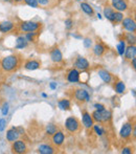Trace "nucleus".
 <instances>
[{
  "mask_svg": "<svg viewBox=\"0 0 136 154\" xmlns=\"http://www.w3.org/2000/svg\"><path fill=\"white\" fill-rule=\"evenodd\" d=\"M50 59L53 63H61L63 61V54L59 47H55L50 51Z\"/></svg>",
  "mask_w": 136,
  "mask_h": 154,
  "instance_id": "obj_15",
  "label": "nucleus"
},
{
  "mask_svg": "<svg viewBox=\"0 0 136 154\" xmlns=\"http://www.w3.org/2000/svg\"><path fill=\"white\" fill-rule=\"evenodd\" d=\"M125 41L126 42H128L129 44H135V41H136V38H135V35L134 32H127L126 35H125Z\"/></svg>",
  "mask_w": 136,
  "mask_h": 154,
  "instance_id": "obj_28",
  "label": "nucleus"
},
{
  "mask_svg": "<svg viewBox=\"0 0 136 154\" xmlns=\"http://www.w3.org/2000/svg\"><path fill=\"white\" fill-rule=\"evenodd\" d=\"M12 150H13V152H14V153L23 154V153H26L27 146H26V144H25V142H23V140H16L15 142H13Z\"/></svg>",
  "mask_w": 136,
  "mask_h": 154,
  "instance_id": "obj_7",
  "label": "nucleus"
},
{
  "mask_svg": "<svg viewBox=\"0 0 136 154\" xmlns=\"http://www.w3.org/2000/svg\"><path fill=\"white\" fill-rule=\"evenodd\" d=\"M37 2H38L39 5H42V6H46L49 4V0H37Z\"/></svg>",
  "mask_w": 136,
  "mask_h": 154,
  "instance_id": "obj_38",
  "label": "nucleus"
},
{
  "mask_svg": "<svg viewBox=\"0 0 136 154\" xmlns=\"http://www.w3.org/2000/svg\"><path fill=\"white\" fill-rule=\"evenodd\" d=\"M96 16H98V19H102V15H101L100 13H98V14L96 15Z\"/></svg>",
  "mask_w": 136,
  "mask_h": 154,
  "instance_id": "obj_44",
  "label": "nucleus"
},
{
  "mask_svg": "<svg viewBox=\"0 0 136 154\" xmlns=\"http://www.w3.org/2000/svg\"><path fill=\"white\" fill-rule=\"evenodd\" d=\"M114 90L118 94H122V93H125V91H126V85H125V83L122 81L118 80L114 84Z\"/></svg>",
  "mask_w": 136,
  "mask_h": 154,
  "instance_id": "obj_23",
  "label": "nucleus"
},
{
  "mask_svg": "<svg viewBox=\"0 0 136 154\" xmlns=\"http://www.w3.org/2000/svg\"><path fill=\"white\" fill-rule=\"evenodd\" d=\"M51 140H53V144L55 145V146H57V147L62 146V145L64 144V142H65V134H64L63 131H58L57 130V131L53 134Z\"/></svg>",
  "mask_w": 136,
  "mask_h": 154,
  "instance_id": "obj_10",
  "label": "nucleus"
},
{
  "mask_svg": "<svg viewBox=\"0 0 136 154\" xmlns=\"http://www.w3.org/2000/svg\"><path fill=\"white\" fill-rule=\"evenodd\" d=\"M27 44H29V42H27V40L25 39L24 36H19L18 38H17V40H16V48L23 49V48H25V47L27 46Z\"/></svg>",
  "mask_w": 136,
  "mask_h": 154,
  "instance_id": "obj_24",
  "label": "nucleus"
},
{
  "mask_svg": "<svg viewBox=\"0 0 136 154\" xmlns=\"http://www.w3.org/2000/svg\"><path fill=\"white\" fill-rule=\"evenodd\" d=\"M40 66H41V63L37 61V60H29L24 64V68L27 69V70H36V69L40 68Z\"/></svg>",
  "mask_w": 136,
  "mask_h": 154,
  "instance_id": "obj_19",
  "label": "nucleus"
},
{
  "mask_svg": "<svg viewBox=\"0 0 136 154\" xmlns=\"http://www.w3.org/2000/svg\"><path fill=\"white\" fill-rule=\"evenodd\" d=\"M77 1H80V0H77Z\"/></svg>",
  "mask_w": 136,
  "mask_h": 154,
  "instance_id": "obj_48",
  "label": "nucleus"
},
{
  "mask_svg": "<svg viewBox=\"0 0 136 154\" xmlns=\"http://www.w3.org/2000/svg\"><path fill=\"white\" fill-rule=\"evenodd\" d=\"M6 127V121L4 119H0V132H2Z\"/></svg>",
  "mask_w": 136,
  "mask_h": 154,
  "instance_id": "obj_37",
  "label": "nucleus"
},
{
  "mask_svg": "<svg viewBox=\"0 0 136 154\" xmlns=\"http://www.w3.org/2000/svg\"><path fill=\"white\" fill-rule=\"evenodd\" d=\"M131 65H132L133 69L136 68V59H135V58H133V59L131 60Z\"/></svg>",
  "mask_w": 136,
  "mask_h": 154,
  "instance_id": "obj_42",
  "label": "nucleus"
},
{
  "mask_svg": "<svg viewBox=\"0 0 136 154\" xmlns=\"http://www.w3.org/2000/svg\"><path fill=\"white\" fill-rule=\"evenodd\" d=\"M132 94H133V97H135V90H134V89H133V90H132Z\"/></svg>",
  "mask_w": 136,
  "mask_h": 154,
  "instance_id": "obj_46",
  "label": "nucleus"
},
{
  "mask_svg": "<svg viewBox=\"0 0 136 154\" xmlns=\"http://www.w3.org/2000/svg\"><path fill=\"white\" fill-rule=\"evenodd\" d=\"M58 107L63 111H67V110H70L71 103L68 99H62L58 102Z\"/></svg>",
  "mask_w": 136,
  "mask_h": 154,
  "instance_id": "obj_22",
  "label": "nucleus"
},
{
  "mask_svg": "<svg viewBox=\"0 0 136 154\" xmlns=\"http://www.w3.org/2000/svg\"><path fill=\"white\" fill-rule=\"evenodd\" d=\"M14 2H16V3H20V2H22L23 0H13Z\"/></svg>",
  "mask_w": 136,
  "mask_h": 154,
  "instance_id": "obj_43",
  "label": "nucleus"
},
{
  "mask_svg": "<svg viewBox=\"0 0 136 154\" xmlns=\"http://www.w3.org/2000/svg\"><path fill=\"white\" fill-rule=\"evenodd\" d=\"M45 130H46V134H48V135H53V134L57 131V126L50 123L46 126V129Z\"/></svg>",
  "mask_w": 136,
  "mask_h": 154,
  "instance_id": "obj_31",
  "label": "nucleus"
},
{
  "mask_svg": "<svg viewBox=\"0 0 136 154\" xmlns=\"http://www.w3.org/2000/svg\"><path fill=\"white\" fill-rule=\"evenodd\" d=\"M83 44H84V46H85L86 48H90V47L92 46V40H91V39H90V38H86V39H84Z\"/></svg>",
  "mask_w": 136,
  "mask_h": 154,
  "instance_id": "obj_36",
  "label": "nucleus"
},
{
  "mask_svg": "<svg viewBox=\"0 0 136 154\" xmlns=\"http://www.w3.org/2000/svg\"><path fill=\"white\" fill-rule=\"evenodd\" d=\"M1 68L6 72H12L16 70L19 66V58L16 55H10L4 57L0 62Z\"/></svg>",
  "mask_w": 136,
  "mask_h": 154,
  "instance_id": "obj_1",
  "label": "nucleus"
},
{
  "mask_svg": "<svg viewBox=\"0 0 136 154\" xmlns=\"http://www.w3.org/2000/svg\"><path fill=\"white\" fill-rule=\"evenodd\" d=\"M111 6L116 12H126L129 10L128 0H111Z\"/></svg>",
  "mask_w": 136,
  "mask_h": 154,
  "instance_id": "obj_4",
  "label": "nucleus"
},
{
  "mask_svg": "<svg viewBox=\"0 0 136 154\" xmlns=\"http://www.w3.org/2000/svg\"><path fill=\"white\" fill-rule=\"evenodd\" d=\"M100 112H101V118H102V123H107L112 119V112L109 109H106L105 108L104 110H101Z\"/></svg>",
  "mask_w": 136,
  "mask_h": 154,
  "instance_id": "obj_26",
  "label": "nucleus"
},
{
  "mask_svg": "<svg viewBox=\"0 0 136 154\" xmlns=\"http://www.w3.org/2000/svg\"><path fill=\"white\" fill-rule=\"evenodd\" d=\"M8 111H10V105H8V103H4L3 105H2V107H1V112H2V116H8Z\"/></svg>",
  "mask_w": 136,
  "mask_h": 154,
  "instance_id": "obj_34",
  "label": "nucleus"
},
{
  "mask_svg": "<svg viewBox=\"0 0 136 154\" xmlns=\"http://www.w3.org/2000/svg\"><path fill=\"white\" fill-rule=\"evenodd\" d=\"M38 152L41 154H53L55 153V148L50 145L42 144L38 147Z\"/></svg>",
  "mask_w": 136,
  "mask_h": 154,
  "instance_id": "obj_18",
  "label": "nucleus"
},
{
  "mask_svg": "<svg viewBox=\"0 0 136 154\" xmlns=\"http://www.w3.org/2000/svg\"><path fill=\"white\" fill-rule=\"evenodd\" d=\"M80 77H81V73L77 70V68H72L67 72V81L69 83H77L80 82Z\"/></svg>",
  "mask_w": 136,
  "mask_h": 154,
  "instance_id": "obj_12",
  "label": "nucleus"
},
{
  "mask_svg": "<svg viewBox=\"0 0 136 154\" xmlns=\"http://www.w3.org/2000/svg\"><path fill=\"white\" fill-rule=\"evenodd\" d=\"M15 29V23L12 21H2L0 22V32L6 34V32H12Z\"/></svg>",
  "mask_w": 136,
  "mask_h": 154,
  "instance_id": "obj_16",
  "label": "nucleus"
},
{
  "mask_svg": "<svg viewBox=\"0 0 136 154\" xmlns=\"http://www.w3.org/2000/svg\"><path fill=\"white\" fill-rule=\"evenodd\" d=\"M19 136H20V132H19L18 129H17V128H15V127L8 129V132H6V134H5L6 140H8L10 143H13V142H15L16 140H18Z\"/></svg>",
  "mask_w": 136,
  "mask_h": 154,
  "instance_id": "obj_14",
  "label": "nucleus"
},
{
  "mask_svg": "<svg viewBox=\"0 0 136 154\" xmlns=\"http://www.w3.org/2000/svg\"><path fill=\"white\" fill-rule=\"evenodd\" d=\"M37 35V32H26L25 35V39L27 40V42H32V41H35V37Z\"/></svg>",
  "mask_w": 136,
  "mask_h": 154,
  "instance_id": "obj_33",
  "label": "nucleus"
},
{
  "mask_svg": "<svg viewBox=\"0 0 136 154\" xmlns=\"http://www.w3.org/2000/svg\"><path fill=\"white\" fill-rule=\"evenodd\" d=\"M41 26L40 22H36V21H22L19 24V29L23 32H37Z\"/></svg>",
  "mask_w": 136,
  "mask_h": 154,
  "instance_id": "obj_2",
  "label": "nucleus"
},
{
  "mask_svg": "<svg viewBox=\"0 0 136 154\" xmlns=\"http://www.w3.org/2000/svg\"><path fill=\"white\" fill-rule=\"evenodd\" d=\"M114 12L115 11L112 8V6H105V8H104V16H105V18L107 19V20H109L110 22L113 23V17H114Z\"/></svg>",
  "mask_w": 136,
  "mask_h": 154,
  "instance_id": "obj_20",
  "label": "nucleus"
},
{
  "mask_svg": "<svg viewBox=\"0 0 136 154\" xmlns=\"http://www.w3.org/2000/svg\"><path fill=\"white\" fill-rule=\"evenodd\" d=\"M49 86H50L51 90H55L56 88H57V83H56V82H51V83L49 84Z\"/></svg>",
  "mask_w": 136,
  "mask_h": 154,
  "instance_id": "obj_41",
  "label": "nucleus"
},
{
  "mask_svg": "<svg viewBox=\"0 0 136 154\" xmlns=\"http://www.w3.org/2000/svg\"><path fill=\"white\" fill-rule=\"evenodd\" d=\"M64 24H65V27L67 29H71L73 27V21H72V19H70V18L66 19V20L64 21Z\"/></svg>",
  "mask_w": 136,
  "mask_h": 154,
  "instance_id": "obj_35",
  "label": "nucleus"
},
{
  "mask_svg": "<svg viewBox=\"0 0 136 154\" xmlns=\"http://www.w3.org/2000/svg\"><path fill=\"white\" fill-rule=\"evenodd\" d=\"M124 13L122 12H114V17H113V23H120L124 19Z\"/></svg>",
  "mask_w": 136,
  "mask_h": 154,
  "instance_id": "obj_30",
  "label": "nucleus"
},
{
  "mask_svg": "<svg viewBox=\"0 0 136 154\" xmlns=\"http://www.w3.org/2000/svg\"><path fill=\"white\" fill-rule=\"evenodd\" d=\"M92 128H93V131L94 133H96V135L98 136H103L104 134H105V129H104V127L102 125H93L92 126Z\"/></svg>",
  "mask_w": 136,
  "mask_h": 154,
  "instance_id": "obj_29",
  "label": "nucleus"
},
{
  "mask_svg": "<svg viewBox=\"0 0 136 154\" xmlns=\"http://www.w3.org/2000/svg\"><path fill=\"white\" fill-rule=\"evenodd\" d=\"M82 123H83V126L86 129H91L92 128V126L94 125V121L89 112H83V114H82Z\"/></svg>",
  "mask_w": 136,
  "mask_h": 154,
  "instance_id": "obj_11",
  "label": "nucleus"
},
{
  "mask_svg": "<svg viewBox=\"0 0 136 154\" xmlns=\"http://www.w3.org/2000/svg\"><path fill=\"white\" fill-rule=\"evenodd\" d=\"M81 10L83 11L86 15H88V16H90V17L94 15L93 8H92L89 3H87V2H82L81 3Z\"/></svg>",
  "mask_w": 136,
  "mask_h": 154,
  "instance_id": "obj_21",
  "label": "nucleus"
},
{
  "mask_svg": "<svg viewBox=\"0 0 136 154\" xmlns=\"http://www.w3.org/2000/svg\"><path fill=\"white\" fill-rule=\"evenodd\" d=\"M65 128L71 133H75L80 129V122L75 116H69L65 121Z\"/></svg>",
  "mask_w": 136,
  "mask_h": 154,
  "instance_id": "obj_3",
  "label": "nucleus"
},
{
  "mask_svg": "<svg viewBox=\"0 0 136 154\" xmlns=\"http://www.w3.org/2000/svg\"><path fill=\"white\" fill-rule=\"evenodd\" d=\"M42 97H47V94H46V93H42Z\"/></svg>",
  "mask_w": 136,
  "mask_h": 154,
  "instance_id": "obj_45",
  "label": "nucleus"
},
{
  "mask_svg": "<svg viewBox=\"0 0 136 154\" xmlns=\"http://www.w3.org/2000/svg\"><path fill=\"white\" fill-rule=\"evenodd\" d=\"M24 1V3L26 4V5L31 6V8H37L39 6L38 2H37V0H23Z\"/></svg>",
  "mask_w": 136,
  "mask_h": 154,
  "instance_id": "obj_32",
  "label": "nucleus"
},
{
  "mask_svg": "<svg viewBox=\"0 0 136 154\" xmlns=\"http://www.w3.org/2000/svg\"><path fill=\"white\" fill-rule=\"evenodd\" d=\"M122 25L127 32H135L136 31V22L134 18L132 17H124L122 22Z\"/></svg>",
  "mask_w": 136,
  "mask_h": 154,
  "instance_id": "obj_6",
  "label": "nucleus"
},
{
  "mask_svg": "<svg viewBox=\"0 0 136 154\" xmlns=\"http://www.w3.org/2000/svg\"><path fill=\"white\" fill-rule=\"evenodd\" d=\"M98 77L102 79V81L104 83H106V84H111L112 81H113L112 75L108 70H106V69H103V68L98 69Z\"/></svg>",
  "mask_w": 136,
  "mask_h": 154,
  "instance_id": "obj_13",
  "label": "nucleus"
},
{
  "mask_svg": "<svg viewBox=\"0 0 136 154\" xmlns=\"http://www.w3.org/2000/svg\"><path fill=\"white\" fill-rule=\"evenodd\" d=\"M74 67L77 69V70L85 71V70H87V69H89L90 63L87 59H86V58L79 56L74 61Z\"/></svg>",
  "mask_w": 136,
  "mask_h": 154,
  "instance_id": "obj_9",
  "label": "nucleus"
},
{
  "mask_svg": "<svg viewBox=\"0 0 136 154\" xmlns=\"http://www.w3.org/2000/svg\"><path fill=\"white\" fill-rule=\"evenodd\" d=\"M126 41H125V39H120L119 41H118V44L117 46H116V51H117V54L120 56V57H122L125 54V49H126Z\"/></svg>",
  "mask_w": 136,
  "mask_h": 154,
  "instance_id": "obj_27",
  "label": "nucleus"
},
{
  "mask_svg": "<svg viewBox=\"0 0 136 154\" xmlns=\"http://www.w3.org/2000/svg\"><path fill=\"white\" fill-rule=\"evenodd\" d=\"M105 51H106V47L104 46V44H102V43H96L93 46V54L95 56H98V57L103 56Z\"/></svg>",
  "mask_w": 136,
  "mask_h": 154,
  "instance_id": "obj_25",
  "label": "nucleus"
},
{
  "mask_svg": "<svg viewBox=\"0 0 136 154\" xmlns=\"http://www.w3.org/2000/svg\"><path fill=\"white\" fill-rule=\"evenodd\" d=\"M4 2H13V0H3Z\"/></svg>",
  "mask_w": 136,
  "mask_h": 154,
  "instance_id": "obj_47",
  "label": "nucleus"
},
{
  "mask_svg": "<svg viewBox=\"0 0 136 154\" xmlns=\"http://www.w3.org/2000/svg\"><path fill=\"white\" fill-rule=\"evenodd\" d=\"M125 58L127 60H132L133 58L136 57V46L135 44H129L128 47H126L125 49Z\"/></svg>",
  "mask_w": 136,
  "mask_h": 154,
  "instance_id": "obj_17",
  "label": "nucleus"
},
{
  "mask_svg": "<svg viewBox=\"0 0 136 154\" xmlns=\"http://www.w3.org/2000/svg\"><path fill=\"white\" fill-rule=\"evenodd\" d=\"M93 107L95 108V110H100V111H101V110H104L106 108L103 104H100V103H95L93 105Z\"/></svg>",
  "mask_w": 136,
  "mask_h": 154,
  "instance_id": "obj_39",
  "label": "nucleus"
},
{
  "mask_svg": "<svg viewBox=\"0 0 136 154\" xmlns=\"http://www.w3.org/2000/svg\"><path fill=\"white\" fill-rule=\"evenodd\" d=\"M133 130H134V126L132 125V123L131 122L125 123L124 125L122 126V128H120V131H119L120 137L124 138V140H128V138L132 135Z\"/></svg>",
  "mask_w": 136,
  "mask_h": 154,
  "instance_id": "obj_5",
  "label": "nucleus"
},
{
  "mask_svg": "<svg viewBox=\"0 0 136 154\" xmlns=\"http://www.w3.org/2000/svg\"><path fill=\"white\" fill-rule=\"evenodd\" d=\"M74 99L77 102H90V94L87 90L82 89V88H77L74 91Z\"/></svg>",
  "mask_w": 136,
  "mask_h": 154,
  "instance_id": "obj_8",
  "label": "nucleus"
},
{
  "mask_svg": "<svg viewBox=\"0 0 136 154\" xmlns=\"http://www.w3.org/2000/svg\"><path fill=\"white\" fill-rule=\"evenodd\" d=\"M122 154H131L132 153V149H131L130 147H126V148H124L122 150Z\"/></svg>",
  "mask_w": 136,
  "mask_h": 154,
  "instance_id": "obj_40",
  "label": "nucleus"
}]
</instances>
